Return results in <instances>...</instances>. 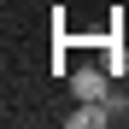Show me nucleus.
Here are the masks:
<instances>
[{
    "label": "nucleus",
    "mask_w": 129,
    "mask_h": 129,
    "mask_svg": "<svg viewBox=\"0 0 129 129\" xmlns=\"http://www.w3.org/2000/svg\"><path fill=\"white\" fill-rule=\"evenodd\" d=\"M112 117H117V106H112V94H106V100H76V112L64 123H71V129H106Z\"/></svg>",
    "instance_id": "f257e3e1"
},
{
    "label": "nucleus",
    "mask_w": 129,
    "mask_h": 129,
    "mask_svg": "<svg viewBox=\"0 0 129 129\" xmlns=\"http://www.w3.org/2000/svg\"><path fill=\"white\" fill-rule=\"evenodd\" d=\"M71 94L76 100H106V94H112V88H106V71H100V64H76V71H71Z\"/></svg>",
    "instance_id": "f03ea898"
}]
</instances>
